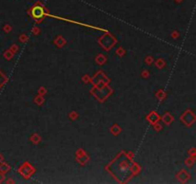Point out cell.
<instances>
[{"mask_svg": "<svg viewBox=\"0 0 196 184\" xmlns=\"http://www.w3.org/2000/svg\"><path fill=\"white\" fill-rule=\"evenodd\" d=\"M32 15L35 18H39L43 16V9L40 7H35L33 9V12H32Z\"/></svg>", "mask_w": 196, "mask_h": 184, "instance_id": "obj_1", "label": "cell"}]
</instances>
